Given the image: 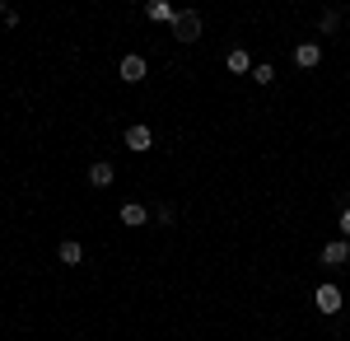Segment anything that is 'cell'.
Here are the masks:
<instances>
[{
    "label": "cell",
    "mask_w": 350,
    "mask_h": 341,
    "mask_svg": "<svg viewBox=\"0 0 350 341\" xmlns=\"http://www.w3.org/2000/svg\"><path fill=\"white\" fill-rule=\"evenodd\" d=\"M173 38H178V42H196V38H201V14H196V10H183L178 24H173Z\"/></svg>",
    "instance_id": "1"
},
{
    "label": "cell",
    "mask_w": 350,
    "mask_h": 341,
    "mask_svg": "<svg viewBox=\"0 0 350 341\" xmlns=\"http://www.w3.org/2000/svg\"><path fill=\"white\" fill-rule=\"evenodd\" d=\"M173 215H178L173 206H159V210H154V220H159V225H173Z\"/></svg>",
    "instance_id": "14"
},
{
    "label": "cell",
    "mask_w": 350,
    "mask_h": 341,
    "mask_svg": "<svg viewBox=\"0 0 350 341\" xmlns=\"http://www.w3.org/2000/svg\"><path fill=\"white\" fill-rule=\"evenodd\" d=\"M145 14H150L154 24H178V14H183V10H173L168 0H150V5H145Z\"/></svg>",
    "instance_id": "6"
},
{
    "label": "cell",
    "mask_w": 350,
    "mask_h": 341,
    "mask_svg": "<svg viewBox=\"0 0 350 341\" xmlns=\"http://www.w3.org/2000/svg\"><path fill=\"white\" fill-rule=\"evenodd\" d=\"M56 253H61V262H66V266H80L84 262V243H75V238H66Z\"/></svg>",
    "instance_id": "11"
},
{
    "label": "cell",
    "mask_w": 350,
    "mask_h": 341,
    "mask_svg": "<svg viewBox=\"0 0 350 341\" xmlns=\"http://www.w3.org/2000/svg\"><path fill=\"white\" fill-rule=\"evenodd\" d=\"M252 79H257V84H275V66L257 61V66H252Z\"/></svg>",
    "instance_id": "12"
},
{
    "label": "cell",
    "mask_w": 350,
    "mask_h": 341,
    "mask_svg": "<svg viewBox=\"0 0 350 341\" xmlns=\"http://www.w3.org/2000/svg\"><path fill=\"white\" fill-rule=\"evenodd\" d=\"M318 61H323V47H318V42H299V47H295V66L313 71Z\"/></svg>",
    "instance_id": "7"
},
{
    "label": "cell",
    "mask_w": 350,
    "mask_h": 341,
    "mask_svg": "<svg viewBox=\"0 0 350 341\" xmlns=\"http://www.w3.org/2000/svg\"><path fill=\"white\" fill-rule=\"evenodd\" d=\"M112 178H117V168H112L108 159H98V164H89V183H94V187H108Z\"/></svg>",
    "instance_id": "10"
},
{
    "label": "cell",
    "mask_w": 350,
    "mask_h": 341,
    "mask_svg": "<svg viewBox=\"0 0 350 341\" xmlns=\"http://www.w3.org/2000/svg\"><path fill=\"white\" fill-rule=\"evenodd\" d=\"M126 145H131L135 155H145V150L154 145V131H150L145 122H135V127H126Z\"/></svg>",
    "instance_id": "4"
},
{
    "label": "cell",
    "mask_w": 350,
    "mask_h": 341,
    "mask_svg": "<svg viewBox=\"0 0 350 341\" xmlns=\"http://www.w3.org/2000/svg\"><path fill=\"white\" fill-rule=\"evenodd\" d=\"M117 75L126 79V84H140V79H145V56H122V61H117Z\"/></svg>",
    "instance_id": "3"
},
{
    "label": "cell",
    "mask_w": 350,
    "mask_h": 341,
    "mask_svg": "<svg viewBox=\"0 0 350 341\" xmlns=\"http://www.w3.org/2000/svg\"><path fill=\"white\" fill-rule=\"evenodd\" d=\"M117 220H122V225H131V229H135V225H145V220H150V210L140 206V201H126V206L117 210Z\"/></svg>",
    "instance_id": "9"
},
{
    "label": "cell",
    "mask_w": 350,
    "mask_h": 341,
    "mask_svg": "<svg viewBox=\"0 0 350 341\" xmlns=\"http://www.w3.org/2000/svg\"><path fill=\"white\" fill-rule=\"evenodd\" d=\"M341 238H350V206L341 210Z\"/></svg>",
    "instance_id": "15"
},
{
    "label": "cell",
    "mask_w": 350,
    "mask_h": 341,
    "mask_svg": "<svg viewBox=\"0 0 350 341\" xmlns=\"http://www.w3.org/2000/svg\"><path fill=\"white\" fill-rule=\"evenodd\" d=\"M313 304H318V314H327V318L341 314V290L336 286H318L313 290Z\"/></svg>",
    "instance_id": "2"
},
{
    "label": "cell",
    "mask_w": 350,
    "mask_h": 341,
    "mask_svg": "<svg viewBox=\"0 0 350 341\" xmlns=\"http://www.w3.org/2000/svg\"><path fill=\"white\" fill-rule=\"evenodd\" d=\"M224 71H229V75H247V71H252V56L243 52V47H234V52L224 56Z\"/></svg>",
    "instance_id": "8"
},
{
    "label": "cell",
    "mask_w": 350,
    "mask_h": 341,
    "mask_svg": "<svg viewBox=\"0 0 350 341\" xmlns=\"http://www.w3.org/2000/svg\"><path fill=\"white\" fill-rule=\"evenodd\" d=\"M5 14H10V10H5V5H0V19H5Z\"/></svg>",
    "instance_id": "16"
},
{
    "label": "cell",
    "mask_w": 350,
    "mask_h": 341,
    "mask_svg": "<svg viewBox=\"0 0 350 341\" xmlns=\"http://www.w3.org/2000/svg\"><path fill=\"white\" fill-rule=\"evenodd\" d=\"M323 262L327 266H346L350 262V238H332V243L323 248Z\"/></svg>",
    "instance_id": "5"
},
{
    "label": "cell",
    "mask_w": 350,
    "mask_h": 341,
    "mask_svg": "<svg viewBox=\"0 0 350 341\" xmlns=\"http://www.w3.org/2000/svg\"><path fill=\"white\" fill-rule=\"evenodd\" d=\"M318 28H323V33H336V28H341V10H323Z\"/></svg>",
    "instance_id": "13"
}]
</instances>
